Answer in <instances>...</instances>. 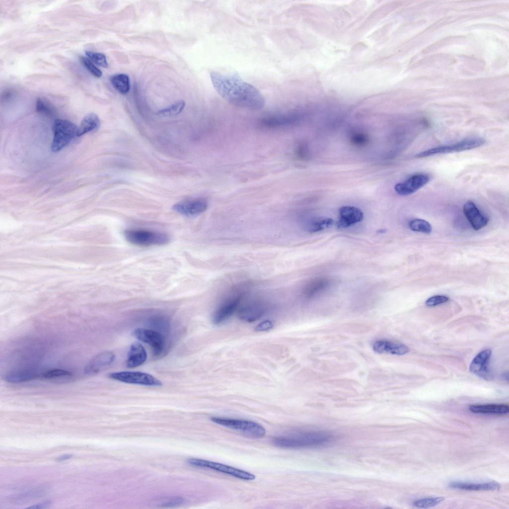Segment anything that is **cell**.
<instances>
[{
	"label": "cell",
	"instance_id": "cell-1",
	"mask_svg": "<svg viewBox=\"0 0 509 509\" xmlns=\"http://www.w3.org/2000/svg\"><path fill=\"white\" fill-rule=\"evenodd\" d=\"M210 78L218 93L231 104L252 110H258L264 107L265 99L262 94L239 76L211 72Z\"/></svg>",
	"mask_w": 509,
	"mask_h": 509
},
{
	"label": "cell",
	"instance_id": "cell-2",
	"mask_svg": "<svg viewBox=\"0 0 509 509\" xmlns=\"http://www.w3.org/2000/svg\"><path fill=\"white\" fill-rule=\"evenodd\" d=\"M331 436L322 432H304L272 438V443L283 448H297L317 446L326 443Z\"/></svg>",
	"mask_w": 509,
	"mask_h": 509
},
{
	"label": "cell",
	"instance_id": "cell-3",
	"mask_svg": "<svg viewBox=\"0 0 509 509\" xmlns=\"http://www.w3.org/2000/svg\"><path fill=\"white\" fill-rule=\"evenodd\" d=\"M124 235L130 243L142 247L165 245L170 240L166 233L144 229L126 230Z\"/></svg>",
	"mask_w": 509,
	"mask_h": 509
},
{
	"label": "cell",
	"instance_id": "cell-4",
	"mask_svg": "<svg viewBox=\"0 0 509 509\" xmlns=\"http://www.w3.org/2000/svg\"><path fill=\"white\" fill-rule=\"evenodd\" d=\"M211 420L218 424L239 431L246 436L258 438L263 437L266 434L265 428L254 421L216 417H212Z\"/></svg>",
	"mask_w": 509,
	"mask_h": 509
},
{
	"label": "cell",
	"instance_id": "cell-5",
	"mask_svg": "<svg viewBox=\"0 0 509 509\" xmlns=\"http://www.w3.org/2000/svg\"><path fill=\"white\" fill-rule=\"evenodd\" d=\"M53 130L54 138L51 150L54 152H57L66 146L77 136L78 127L70 121L58 119L53 124Z\"/></svg>",
	"mask_w": 509,
	"mask_h": 509
},
{
	"label": "cell",
	"instance_id": "cell-6",
	"mask_svg": "<svg viewBox=\"0 0 509 509\" xmlns=\"http://www.w3.org/2000/svg\"><path fill=\"white\" fill-rule=\"evenodd\" d=\"M485 142V139L482 138H467L453 144L437 147L424 151L417 154L416 157L424 158L436 154L462 152L480 147Z\"/></svg>",
	"mask_w": 509,
	"mask_h": 509
},
{
	"label": "cell",
	"instance_id": "cell-7",
	"mask_svg": "<svg viewBox=\"0 0 509 509\" xmlns=\"http://www.w3.org/2000/svg\"><path fill=\"white\" fill-rule=\"evenodd\" d=\"M187 462L191 465L211 469L245 480L251 481L255 478V476L250 472L218 462L197 458L189 459Z\"/></svg>",
	"mask_w": 509,
	"mask_h": 509
},
{
	"label": "cell",
	"instance_id": "cell-8",
	"mask_svg": "<svg viewBox=\"0 0 509 509\" xmlns=\"http://www.w3.org/2000/svg\"><path fill=\"white\" fill-rule=\"evenodd\" d=\"M109 377L122 382L148 386H160L162 384L153 375L140 371H120L109 374Z\"/></svg>",
	"mask_w": 509,
	"mask_h": 509
},
{
	"label": "cell",
	"instance_id": "cell-9",
	"mask_svg": "<svg viewBox=\"0 0 509 509\" xmlns=\"http://www.w3.org/2000/svg\"><path fill=\"white\" fill-rule=\"evenodd\" d=\"M134 334L137 339L150 346L154 355L158 356L163 352L165 340L160 332L151 329L137 328Z\"/></svg>",
	"mask_w": 509,
	"mask_h": 509
},
{
	"label": "cell",
	"instance_id": "cell-10",
	"mask_svg": "<svg viewBox=\"0 0 509 509\" xmlns=\"http://www.w3.org/2000/svg\"><path fill=\"white\" fill-rule=\"evenodd\" d=\"M242 298L241 295H236L222 302L213 313V323L220 325L227 321L238 309Z\"/></svg>",
	"mask_w": 509,
	"mask_h": 509
},
{
	"label": "cell",
	"instance_id": "cell-11",
	"mask_svg": "<svg viewBox=\"0 0 509 509\" xmlns=\"http://www.w3.org/2000/svg\"><path fill=\"white\" fill-rule=\"evenodd\" d=\"M492 351L487 348L480 351L472 360L469 366L470 371L480 377L486 379H491V373L488 368V363Z\"/></svg>",
	"mask_w": 509,
	"mask_h": 509
},
{
	"label": "cell",
	"instance_id": "cell-12",
	"mask_svg": "<svg viewBox=\"0 0 509 509\" xmlns=\"http://www.w3.org/2000/svg\"><path fill=\"white\" fill-rule=\"evenodd\" d=\"M429 180L426 174H417L411 176L406 180L398 183L395 186L396 192L399 195L406 196L411 194L426 184Z\"/></svg>",
	"mask_w": 509,
	"mask_h": 509
},
{
	"label": "cell",
	"instance_id": "cell-13",
	"mask_svg": "<svg viewBox=\"0 0 509 509\" xmlns=\"http://www.w3.org/2000/svg\"><path fill=\"white\" fill-rule=\"evenodd\" d=\"M207 207L206 201L197 199L180 201L175 204L172 209L181 215L191 217L202 214Z\"/></svg>",
	"mask_w": 509,
	"mask_h": 509
},
{
	"label": "cell",
	"instance_id": "cell-14",
	"mask_svg": "<svg viewBox=\"0 0 509 509\" xmlns=\"http://www.w3.org/2000/svg\"><path fill=\"white\" fill-rule=\"evenodd\" d=\"M115 358V355L112 351L101 352L95 355L86 364L84 369V372L88 375L97 373L111 364Z\"/></svg>",
	"mask_w": 509,
	"mask_h": 509
},
{
	"label": "cell",
	"instance_id": "cell-15",
	"mask_svg": "<svg viewBox=\"0 0 509 509\" xmlns=\"http://www.w3.org/2000/svg\"><path fill=\"white\" fill-rule=\"evenodd\" d=\"M339 218L337 223L339 228H343L360 222L363 218L362 212L359 208L350 206L340 207L339 210Z\"/></svg>",
	"mask_w": 509,
	"mask_h": 509
},
{
	"label": "cell",
	"instance_id": "cell-16",
	"mask_svg": "<svg viewBox=\"0 0 509 509\" xmlns=\"http://www.w3.org/2000/svg\"><path fill=\"white\" fill-rule=\"evenodd\" d=\"M266 311L264 305L259 302H252L245 304L239 309L238 314L243 321L252 322L261 317Z\"/></svg>",
	"mask_w": 509,
	"mask_h": 509
},
{
	"label": "cell",
	"instance_id": "cell-17",
	"mask_svg": "<svg viewBox=\"0 0 509 509\" xmlns=\"http://www.w3.org/2000/svg\"><path fill=\"white\" fill-rule=\"evenodd\" d=\"M372 348L377 353L397 355H404L409 351V347L406 345L385 339L375 341L372 345Z\"/></svg>",
	"mask_w": 509,
	"mask_h": 509
},
{
	"label": "cell",
	"instance_id": "cell-18",
	"mask_svg": "<svg viewBox=\"0 0 509 509\" xmlns=\"http://www.w3.org/2000/svg\"><path fill=\"white\" fill-rule=\"evenodd\" d=\"M463 212L473 228L479 230L488 223V219L480 212L476 205L472 201H467L463 206Z\"/></svg>",
	"mask_w": 509,
	"mask_h": 509
},
{
	"label": "cell",
	"instance_id": "cell-19",
	"mask_svg": "<svg viewBox=\"0 0 509 509\" xmlns=\"http://www.w3.org/2000/svg\"><path fill=\"white\" fill-rule=\"evenodd\" d=\"M147 358V354L144 347L139 342L132 344L126 362L127 367L134 368L143 364Z\"/></svg>",
	"mask_w": 509,
	"mask_h": 509
},
{
	"label": "cell",
	"instance_id": "cell-20",
	"mask_svg": "<svg viewBox=\"0 0 509 509\" xmlns=\"http://www.w3.org/2000/svg\"><path fill=\"white\" fill-rule=\"evenodd\" d=\"M449 486L451 488L467 491H494L500 488V485L496 481L482 483L452 482Z\"/></svg>",
	"mask_w": 509,
	"mask_h": 509
},
{
	"label": "cell",
	"instance_id": "cell-21",
	"mask_svg": "<svg viewBox=\"0 0 509 509\" xmlns=\"http://www.w3.org/2000/svg\"><path fill=\"white\" fill-rule=\"evenodd\" d=\"M469 410L474 413L483 414H506L509 412V407L505 404L472 405Z\"/></svg>",
	"mask_w": 509,
	"mask_h": 509
},
{
	"label": "cell",
	"instance_id": "cell-22",
	"mask_svg": "<svg viewBox=\"0 0 509 509\" xmlns=\"http://www.w3.org/2000/svg\"><path fill=\"white\" fill-rule=\"evenodd\" d=\"M100 126V120L96 114L90 113L82 120L78 127L77 136H81L91 131L97 129Z\"/></svg>",
	"mask_w": 509,
	"mask_h": 509
},
{
	"label": "cell",
	"instance_id": "cell-23",
	"mask_svg": "<svg viewBox=\"0 0 509 509\" xmlns=\"http://www.w3.org/2000/svg\"><path fill=\"white\" fill-rule=\"evenodd\" d=\"M295 118L290 115H278L267 117L261 121V125L268 128H275L292 124Z\"/></svg>",
	"mask_w": 509,
	"mask_h": 509
},
{
	"label": "cell",
	"instance_id": "cell-24",
	"mask_svg": "<svg viewBox=\"0 0 509 509\" xmlns=\"http://www.w3.org/2000/svg\"><path fill=\"white\" fill-rule=\"evenodd\" d=\"M40 377V374L28 371H13L7 373L4 379L8 382L17 383L32 380Z\"/></svg>",
	"mask_w": 509,
	"mask_h": 509
},
{
	"label": "cell",
	"instance_id": "cell-25",
	"mask_svg": "<svg viewBox=\"0 0 509 509\" xmlns=\"http://www.w3.org/2000/svg\"><path fill=\"white\" fill-rule=\"evenodd\" d=\"M110 82L113 87L120 93L126 94L130 90L129 78L127 75L120 74L110 78Z\"/></svg>",
	"mask_w": 509,
	"mask_h": 509
},
{
	"label": "cell",
	"instance_id": "cell-26",
	"mask_svg": "<svg viewBox=\"0 0 509 509\" xmlns=\"http://www.w3.org/2000/svg\"><path fill=\"white\" fill-rule=\"evenodd\" d=\"M334 224L333 219L329 218H317L311 220L308 225L311 232H317L327 229Z\"/></svg>",
	"mask_w": 509,
	"mask_h": 509
},
{
	"label": "cell",
	"instance_id": "cell-27",
	"mask_svg": "<svg viewBox=\"0 0 509 509\" xmlns=\"http://www.w3.org/2000/svg\"><path fill=\"white\" fill-rule=\"evenodd\" d=\"M185 106V102L179 100L169 107L159 111L157 114L162 117H170L177 115L180 113Z\"/></svg>",
	"mask_w": 509,
	"mask_h": 509
},
{
	"label": "cell",
	"instance_id": "cell-28",
	"mask_svg": "<svg viewBox=\"0 0 509 509\" xmlns=\"http://www.w3.org/2000/svg\"><path fill=\"white\" fill-rule=\"evenodd\" d=\"M409 227L414 231L425 234H429L432 230L431 225L426 221L421 219H415L410 221Z\"/></svg>",
	"mask_w": 509,
	"mask_h": 509
},
{
	"label": "cell",
	"instance_id": "cell-29",
	"mask_svg": "<svg viewBox=\"0 0 509 509\" xmlns=\"http://www.w3.org/2000/svg\"><path fill=\"white\" fill-rule=\"evenodd\" d=\"M444 500V498L443 497L421 499L413 502L412 505L418 508H431L440 504Z\"/></svg>",
	"mask_w": 509,
	"mask_h": 509
},
{
	"label": "cell",
	"instance_id": "cell-30",
	"mask_svg": "<svg viewBox=\"0 0 509 509\" xmlns=\"http://www.w3.org/2000/svg\"><path fill=\"white\" fill-rule=\"evenodd\" d=\"M36 108L38 112L48 116H53L55 113V108L51 103L44 98L37 100Z\"/></svg>",
	"mask_w": 509,
	"mask_h": 509
},
{
	"label": "cell",
	"instance_id": "cell-31",
	"mask_svg": "<svg viewBox=\"0 0 509 509\" xmlns=\"http://www.w3.org/2000/svg\"><path fill=\"white\" fill-rule=\"evenodd\" d=\"M72 373L67 370L61 369H54L48 370L40 374V377L44 379H55L68 377L72 376Z\"/></svg>",
	"mask_w": 509,
	"mask_h": 509
},
{
	"label": "cell",
	"instance_id": "cell-32",
	"mask_svg": "<svg viewBox=\"0 0 509 509\" xmlns=\"http://www.w3.org/2000/svg\"><path fill=\"white\" fill-rule=\"evenodd\" d=\"M85 54L87 58L96 65L104 68L108 67L106 57L103 54L89 51H85Z\"/></svg>",
	"mask_w": 509,
	"mask_h": 509
},
{
	"label": "cell",
	"instance_id": "cell-33",
	"mask_svg": "<svg viewBox=\"0 0 509 509\" xmlns=\"http://www.w3.org/2000/svg\"><path fill=\"white\" fill-rule=\"evenodd\" d=\"M81 61L83 65L88 71V72L96 78H100L102 76V72L97 68L88 58L82 57Z\"/></svg>",
	"mask_w": 509,
	"mask_h": 509
},
{
	"label": "cell",
	"instance_id": "cell-34",
	"mask_svg": "<svg viewBox=\"0 0 509 509\" xmlns=\"http://www.w3.org/2000/svg\"><path fill=\"white\" fill-rule=\"evenodd\" d=\"M327 284V282L325 280H317L310 284L307 287L305 290V293L308 296H312L325 287Z\"/></svg>",
	"mask_w": 509,
	"mask_h": 509
},
{
	"label": "cell",
	"instance_id": "cell-35",
	"mask_svg": "<svg viewBox=\"0 0 509 509\" xmlns=\"http://www.w3.org/2000/svg\"><path fill=\"white\" fill-rule=\"evenodd\" d=\"M449 298L443 295H436L429 298L425 302L427 306H435L447 302Z\"/></svg>",
	"mask_w": 509,
	"mask_h": 509
},
{
	"label": "cell",
	"instance_id": "cell-36",
	"mask_svg": "<svg viewBox=\"0 0 509 509\" xmlns=\"http://www.w3.org/2000/svg\"><path fill=\"white\" fill-rule=\"evenodd\" d=\"M273 327L272 323L269 320H265L258 324L255 329L257 332H265Z\"/></svg>",
	"mask_w": 509,
	"mask_h": 509
},
{
	"label": "cell",
	"instance_id": "cell-37",
	"mask_svg": "<svg viewBox=\"0 0 509 509\" xmlns=\"http://www.w3.org/2000/svg\"><path fill=\"white\" fill-rule=\"evenodd\" d=\"M352 141L355 144L362 145L366 142L367 138L363 134H357L352 136Z\"/></svg>",
	"mask_w": 509,
	"mask_h": 509
},
{
	"label": "cell",
	"instance_id": "cell-38",
	"mask_svg": "<svg viewBox=\"0 0 509 509\" xmlns=\"http://www.w3.org/2000/svg\"><path fill=\"white\" fill-rule=\"evenodd\" d=\"M49 504H50V502L49 501H47V502H45L43 503L40 504L39 505H34L33 506H31L30 507H29L28 508H32V509L44 508H45L46 506H48Z\"/></svg>",
	"mask_w": 509,
	"mask_h": 509
},
{
	"label": "cell",
	"instance_id": "cell-39",
	"mask_svg": "<svg viewBox=\"0 0 509 509\" xmlns=\"http://www.w3.org/2000/svg\"><path fill=\"white\" fill-rule=\"evenodd\" d=\"M71 457H72V455H71V454H66V455H65L59 457L57 459V460H58V461H63V460H65L66 459L70 458Z\"/></svg>",
	"mask_w": 509,
	"mask_h": 509
}]
</instances>
